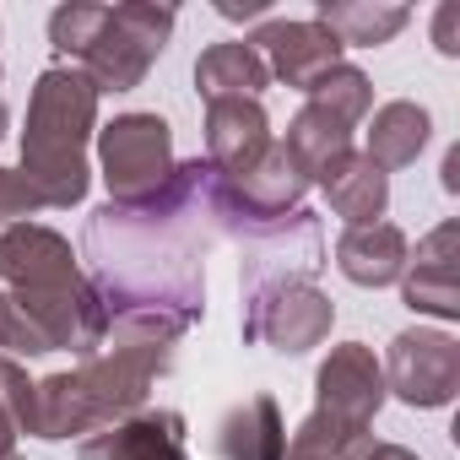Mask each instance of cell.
<instances>
[{
  "label": "cell",
  "mask_w": 460,
  "mask_h": 460,
  "mask_svg": "<svg viewBox=\"0 0 460 460\" xmlns=\"http://www.w3.org/2000/svg\"><path fill=\"white\" fill-rule=\"evenodd\" d=\"M271 114L261 98H217L206 103V163L222 179H244L271 152Z\"/></svg>",
  "instance_id": "11"
},
{
  "label": "cell",
  "mask_w": 460,
  "mask_h": 460,
  "mask_svg": "<svg viewBox=\"0 0 460 460\" xmlns=\"http://www.w3.org/2000/svg\"><path fill=\"white\" fill-rule=\"evenodd\" d=\"M173 125L163 114H114L98 130V168L109 184V200L130 206L168 184L173 173Z\"/></svg>",
  "instance_id": "6"
},
{
  "label": "cell",
  "mask_w": 460,
  "mask_h": 460,
  "mask_svg": "<svg viewBox=\"0 0 460 460\" xmlns=\"http://www.w3.org/2000/svg\"><path fill=\"white\" fill-rule=\"evenodd\" d=\"M385 395L390 390H385V368H379L374 347H363V341L331 347V358L314 374V411L298 422L282 460H358L374 444L368 428H374Z\"/></svg>",
  "instance_id": "5"
},
{
  "label": "cell",
  "mask_w": 460,
  "mask_h": 460,
  "mask_svg": "<svg viewBox=\"0 0 460 460\" xmlns=\"http://www.w3.org/2000/svg\"><path fill=\"white\" fill-rule=\"evenodd\" d=\"M179 12L173 6H55L49 12V44L60 66H76L98 93H136L157 55L168 49Z\"/></svg>",
  "instance_id": "4"
},
{
  "label": "cell",
  "mask_w": 460,
  "mask_h": 460,
  "mask_svg": "<svg viewBox=\"0 0 460 460\" xmlns=\"http://www.w3.org/2000/svg\"><path fill=\"white\" fill-rule=\"evenodd\" d=\"M314 22L331 28L341 49H374L411 22V6H401V0H320Z\"/></svg>",
  "instance_id": "20"
},
{
  "label": "cell",
  "mask_w": 460,
  "mask_h": 460,
  "mask_svg": "<svg viewBox=\"0 0 460 460\" xmlns=\"http://www.w3.org/2000/svg\"><path fill=\"white\" fill-rule=\"evenodd\" d=\"M406 255H411V244L395 222H363L336 239V266L358 288H395L406 271Z\"/></svg>",
  "instance_id": "14"
},
{
  "label": "cell",
  "mask_w": 460,
  "mask_h": 460,
  "mask_svg": "<svg viewBox=\"0 0 460 460\" xmlns=\"http://www.w3.org/2000/svg\"><path fill=\"white\" fill-rule=\"evenodd\" d=\"M266 87H271V71H266L261 49L244 44V39L211 44V49H200V60H195V93H200L206 103H217V98H261Z\"/></svg>",
  "instance_id": "19"
},
{
  "label": "cell",
  "mask_w": 460,
  "mask_h": 460,
  "mask_svg": "<svg viewBox=\"0 0 460 460\" xmlns=\"http://www.w3.org/2000/svg\"><path fill=\"white\" fill-rule=\"evenodd\" d=\"M0 141H6V98H0Z\"/></svg>",
  "instance_id": "27"
},
{
  "label": "cell",
  "mask_w": 460,
  "mask_h": 460,
  "mask_svg": "<svg viewBox=\"0 0 460 460\" xmlns=\"http://www.w3.org/2000/svg\"><path fill=\"white\" fill-rule=\"evenodd\" d=\"M227 239L222 179L206 157L173 163L168 184L146 200H103L87 217V282L109 309L114 341L173 347L206 314V255Z\"/></svg>",
  "instance_id": "1"
},
{
  "label": "cell",
  "mask_w": 460,
  "mask_h": 460,
  "mask_svg": "<svg viewBox=\"0 0 460 460\" xmlns=\"http://www.w3.org/2000/svg\"><path fill=\"white\" fill-rule=\"evenodd\" d=\"M460 227L438 222L433 234L417 244V255H406L401 271V298L411 314H433V320H460Z\"/></svg>",
  "instance_id": "12"
},
{
  "label": "cell",
  "mask_w": 460,
  "mask_h": 460,
  "mask_svg": "<svg viewBox=\"0 0 460 460\" xmlns=\"http://www.w3.org/2000/svg\"><path fill=\"white\" fill-rule=\"evenodd\" d=\"M385 390L417 411H438L455 401L460 390V341L449 331H428V325H411L390 341L385 352Z\"/></svg>",
  "instance_id": "8"
},
{
  "label": "cell",
  "mask_w": 460,
  "mask_h": 460,
  "mask_svg": "<svg viewBox=\"0 0 460 460\" xmlns=\"http://www.w3.org/2000/svg\"><path fill=\"white\" fill-rule=\"evenodd\" d=\"M28 417H33V379L17 358H0V460H17Z\"/></svg>",
  "instance_id": "21"
},
{
  "label": "cell",
  "mask_w": 460,
  "mask_h": 460,
  "mask_svg": "<svg viewBox=\"0 0 460 460\" xmlns=\"http://www.w3.org/2000/svg\"><path fill=\"white\" fill-rule=\"evenodd\" d=\"M444 190H449V195L460 190V146H449V152H444Z\"/></svg>",
  "instance_id": "26"
},
{
  "label": "cell",
  "mask_w": 460,
  "mask_h": 460,
  "mask_svg": "<svg viewBox=\"0 0 460 460\" xmlns=\"http://www.w3.org/2000/svg\"><path fill=\"white\" fill-rule=\"evenodd\" d=\"M76 277L82 266L66 234H55L44 222L0 227V282H6V293H55Z\"/></svg>",
  "instance_id": "10"
},
{
  "label": "cell",
  "mask_w": 460,
  "mask_h": 460,
  "mask_svg": "<svg viewBox=\"0 0 460 460\" xmlns=\"http://www.w3.org/2000/svg\"><path fill=\"white\" fill-rule=\"evenodd\" d=\"M98 98L103 93L76 66H49L33 82L28 130H22V173L55 211H71L87 200V184H93L87 146L98 136Z\"/></svg>",
  "instance_id": "3"
},
{
  "label": "cell",
  "mask_w": 460,
  "mask_h": 460,
  "mask_svg": "<svg viewBox=\"0 0 460 460\" xmlns=\"http://www.w3.org/2000/svg\"><path fill=\"white\" fill-rule=\"evenodd\" d=\"M109 352L82 358V368L33 379V417L28 433L44 444H60L71 433H103L146 406V390L168 374L173 347L163 341H103Z\"/></svg>",
  "instance_id": "2"
},
{
  "label": "cell",
  "mask_w": 460,
  "mask_h": 460,
  "mask_svg": "<svg viewBox=\"0 0 460 460\" xmlns=\"http://www.w3.org/2000/svg\"><path fill=\"white\" fill-rule=\"evenodd\" d=\"M244 44H255L261 60H266V71H271L282 87H293V93H309L325 71L341 66V44H336V33L320 28L314 17H304V22H293V17H271V22H261Z\"/></svg>",
  "instance_id": "9"
},
{
  "label": "cell",
  "mask_w": 460,
  "mask_h": 460,
  "mask_svg": "<svg viewBox=\"0 0 460 460\" xmlns=\"http://www.w3.org/2000/svg\"><path fill=\"white\" fill-rule=\"evenodd\" d=\"M325 200H331V211L347 222V227H363V222H385V211H390V173L385 168H374L358 146L325 173Z\"/></svg>",
  "instance_id": "18"
},
{
  "label": "cell",
  "mask_w": 460,
  "mask_h": 460,
  "mask_svg": "<svg viewBox=\"0 0 460 460\" xmlns=\"http://www.w3.org/2000/svg\"><path fill=\"white\" fill-rule=\"evenodd\" d=\"M76 460H190V433H184V417L157 406V411H136L93 438L76 444Z\"/></svg>",
  "instance_id": "13"
},
{
  "label": "cell",
  "mask_w": 460,
  "mask_h": 460,
  "mask_svg": "<svg viewBox=\"0 0 460 460\" xmlns=\"http://www.w3.org/2000/svg\"><path fill=\"white\" fill-rule=\"evenodd\" d=\"M331 325H336V304L320 293V282H282L244 298L239 309L244 341H266L271 352H288V358L314 352L331 336Z\"/></svg>",
  "instance_id": "7"
},
{
  "label": "cell",
  "mask_w": 460,
  "mask_h": 460,
  "mask_svg": "<svg viewBox=\"0 0 460 460\" xmlns=\"http://www.w3.org/2000/svg\"><path fill=\"white\" fill-rule=\"evenodd\" d=\"M428 136H433L428 109L411 103V98H390V103L374 109V125H368V146H363V157H368L374 168L395 173V168H411V163L422 157Z\"/></svg>",
  "instance_id": "17"
},
{
  "label": "cell",
  "mask_w": 460,
  "mask_h": 460,
  "mask_svg": "<svg viewBox=\"0 0 460 460\" xmlns=\"http://www.w3.org/2000/svg\"><path fill=\"white\" fill-rule=\"evenodd\" d=\"M282 152L293 157V168L309 179V184H325V173L352 152V125L341 114H331L325 103L304 98V109L288 119V136H282Z\"/></svg>",
  "instance_id": "15"
},
{
  "label": "cell",
  "mask_w": 460,
  "mask_h": 460,
  "mask_svg": "<svg viewBox=\"0 0 460 460\" xmlns=\"http://www.w3.org/2000/svg\"><path fill=\"white\" fill-rule=\"evenodd\" d=\"M33 211H44V195L28 184L22 168H0V222H28Z\"/></svg>",
  "instance_id": "23"
},
{
  "label": "cell",
  "mask_w": 460,
  "mask_h": 460,
  "mask_svg": "<svg viewBox=\"0 0 460 460\" xmlns=\"http://www.w3.org/2000/svg\"><path fill=\"white\" fill-rule=\"evenodd\" d=\"M304 98L325 103L331 114H341V119L358 130V125L368 119V109H374V82H368L358 66H347V60H341V66H336V71H325V76H320V82H314Z\"/></svg>",
  "instance_id": "22"
},
{
  "label": "cell",
  "mask_w": 460,
  "mask_h": 460,
  "mask_svg": "<svg viewBox=\"0 0 460 460\" xmlns=\"http://www.w3.org/2000/svg\"><path fill=\"white\" fill-rule=\"evenodd\" d=\"M211 449H217V460H282L288 428H282L277 401L261 390V395H244L239 406H227L222 422H217Z\"/></svg>",
  "instance_id": "16"
},
{
  "label": "cell",
  "mask_w": 460,
  "mask_h": 460,
  "mask_svg": "<svg viewBox=\"0 0 460 460\" xmlns=\"http://www.w3.org/2000/svg\"><path fill=\"white\" fill-rule=\"evenodd\" d=\"M358 460H417V455H411L406 444H368Z\"/></svg>",
  "instance_id": "25"
},
{
  "label": "cell",
  "mask_w": 460,
  "mask_h": 460,
  "mask_svg": "<svg viewBox=\"0 0 460 460\" xmlns=\"http://www.w3.org/2000/svg\"><path fill=\"white\" fill-rule=\"evenodd\" d=\"M433 44H438V55H460V6L449 0V6H438V17H433Z\"/></svg>",
  "instance_id": "24"
}]
</instances>
